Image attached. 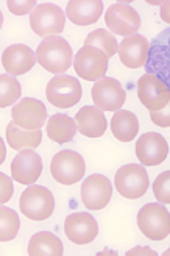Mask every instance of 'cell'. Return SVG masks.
<instances>
[{
  "label": "cell",
  "mask_w": 170,
  "mask_h": 256,
  "mask_svg": "<svg viewBox=\"0 0 170 256\" xmlns=\"http://www.w3.org/2000/svg\"><path fill=\"white\" fill-rule=\"evenodd\" d=\"M20 228L19 216L14 210L2 206L0 208V242H8L12 240Z\"/></svg>",
  "instance_id": "obj_27"
},
{
  "label": "cell",
  "mask_w": 170,
  "mask_h": 256,
  "mask_svg": "<svg viewBox=\"0 0 170 256\" xmlns=\"http://www.w3.org/2000/svg\"><path fill=\"white\" fill-rule=\"evenodd\" d=\"M161 19L166 24H170V0L161 5Z\"/></svg>",
  "instance_id": "obj_33"
},
{
  "label": "cell",
  "mask_w": 170,
  "mask_h": 256,
  "mask_svg": "<svg viewBox=\"0 0 170 256\" xmlns=\"http://www.w3.org/2000/svg\"><path fill=\"white\" fill-rule=\"evenodd\" d=\"M46 96L48 104L58 108H72L82 98V84L70 75H56L54 76L47 88Z\"/></svg>",
  "instance_id": "obj_8"
},
{
  "label": "cell",
  "mask_w": 170,
  "mask_h": 256,
  "mask_svg": "<svg viewBox=\"0 0 170 256\" xmlns=\"http://www.w3.org/2000/svg\"><path fill=\"white\" fill-rule=\"evenodd\" d=\"M22 88L14 75L4 74L0 75V106L6 108L12 104H18L20 98Z\"/></svg>",
  "instance_id": "obj_26"
},
{
  "label": "cell",
  "mask_w": 170,
  "mask_h": 256,
  "mask_svg": "<svg viewBox=\"0 0 170 256\" xmlns=\"http://www.w3.org/2000/svg\"><path fill=\"white\" fill-rule=\"evenodd\" d=\"M84 46H94V47L100 48L108 58L114 56L117 54V48H119L114 34H111L108 30H104V28H98V30L90 32L86 36Z\"/></svg>",
  "instance_id": "obj_25"
},
{
  "label": "cell",
  "mask_w": 170,
  "mask_h": 256,
  "mask_svg": "<svg viewBox=\"0 0 170 256\" xmlns=\"http://www.w3.org/2000/svg\"><path fill=\"white\" fill-rule=\"evenodd\" d=\"M5 160V146L2 144V161Z\"/></svg>",
  "instance_id": "obj_34"
},
{
  "label": "cell",
  "mask_w": 170,
  "mask_h": 256,
  "mask_svg": "<svg viewBox=\"0 0 170 256\" xmlns=\"http://www.w3.org/2000/svg\"><path fill=\"white\" fill-rule=\"evenodd\" d=\"M64 233L78 246H86L96 240L98 234V224L88 212H74L64 220Z\"/></svg>",
  "instance_id": "obj_16"
},
{
  "label": "cell",
  "mask_w": 170,
  "mask_h": 256,
  "mask_svg": "<svg viewBox=\"0 0 170 256\" xmlns=\"http://www.w3.org/2000/svg\"><path fill=\"white\" fill-rule=\"evenodd\" d=\"M42 172V160L33 148L20 150L11 162V178L20 184H34Z\"/></svg>",
  "instance_id": "obj_15"
},
{
  "label": "cell",
  "mask_w": 170,
  "mask_h": 256,
  "mask_svg": "<svg viewBox=\"0 0 170 256\" xmlns=\"http://www.w3.org/2000/svg\"><path fill=\"white\" fill-rule=\"evenodd\" d=\"M104 22L114 34L125 38L138 34V30L140 28V16L138 14V11L133 6L120 2L108 8L106 14H104Z\"/></svg>",
  "instance_id": "obj_11"
},
{
  "label": "cell",
  "mask_w": 170,
  "mask_h": 256,
  "mask_svg": "<svg viewBox=\"0 0 170 256\" xmlns=\"http://www.w3.org/2000/svg\"><path fill=\"white\" fill-rule=\"evenodd\" d=\"M138 254H147V256H154L156 253L148 248V247H134L126 252V256H138Z\"/></svg>",
  "instance_id": "obj_32"
},
{
  "label": "cell",
  "mask_w": 170,
  "mask_h": 256,
  "mask_svg": "<svg viewBox=\"0 0 170 256\" xmlns=\"http://www.w3.org/2000/svg\"><path fill=\"white\" fill-rule=\"evenodd\" d=\"M66 14L55 4H41L38 5L30 14L32 30L42 38L58 36L64 30Z\"/></svg>",
  "instance_id": "obj_7"
},
{
  "label": "cell",
  "mask_w": 170,
  "mask_h": 256,
  "mask_svg": "<svg viewBox=\"0 0 170 256\" xmlns=\"http://www.w3.org/2000/svg\"><path fill=\"white\" fill-rule=\"evenodd\" d=\"M103 12L102 0H70L66 8V16L72 24L86 27L96 24Z\"/></svg>",
  "instance_id": "obj_20"
},
{
  "label": "cell",
  "mask_w": 170,
  "mask_h": 256,
  "mask_svg": "<svg viewBox=\"0 0 170 256\" xmlns=\"http://www.w3.org/2000/svg\"><path fill=\"white\" fill-rule=\"evenodd\" d=\"M114 184L117 192L125 198H140L150 186L148 174L144 166L126 164L116 172Z\"/></svg>",
  "instance_id": "obj_4"
},
{
  "label": "cell",
  "mask_w": 170,
  "mask_h": 256,
  "mask_svg": "<svg viewBox=\"0 0 170 256\" xmlns=\"http://www.w3.org/2000/svg\"><path fill=\"white\" fill-rule=\"evenodd\" d=\"M168 155V144L160 133H146L142 134L136 142V156L142 166L154 168L166 161Z\"/></svg>",
  "instance_id": "obj_13"
},
{
  "label": "cell",
  "mask_w": 170,
  "mask_h": 256,
  "mask_svg": "<svg viewBox=\"0 0 170 256\" xmlns=\"http://www.w3.org/2000/svg\"><path fill=\"white\" fill-rule=\"evenodd\" d=\"M0 184H2V190H0V203H6L11 197L12 192H14V188H12V182L11 178H8L6 174H0Z\"/></svg>",
  "instance_id": "obj_31"
},
{
  "label": "cell",
  "mask_w": 170,
  "mask_h": 256,
  "mask_svg": "<svg viewBox=\"0 0 170 256\" xmlns=\"http://www.w3.org/2000/svg\"><path fill=\"white\" fill-rule=\"evenodd\" d=\"M112 197L111 182L102 174L84 178L82 186V200L88 210H103Z\"/></svg>",
  "instance_id": "obj_14"
},
{
  "label": "cell",
  "mask_w": 170,
  "mask_h": 256,
  "mask_svg": "<svg viewBox=\"0 0 170 256\" xmlns=\"http://www.w3.org/2000/svg\"><path fill=\"white\" fill-rule=\"evenodd\" d=\"M138 226L150 240H164L170 234V212L162 203H147L138 212Z\"/></svg>",
  "instance_id": "obj_2"
},
{
  "label": "cell",
  "mask_w": 170,
  "mask_h": 256,
  "mask_svg": "<svg viewBox=\"0 0 170 256\" xmlns=\"http://www.w3.org/2000/svg\"><path fill=\"white\" fill-rule=\"evenodd\" d=\"M108 56L94 46H83L74 58V68L78 76L86 82H98L104 78L108 70Z\"/></svg>",
  "instance_id": "obj_6"
},
{
  "label": "cell",
  "mask_w": 170,
  "mask_h": 256,
  "mask_svg": "<svg viewBox=\"0 0 170 256\" xmlns=\"http://www.w3.org/2000/svg\"><path fill=\"white\" fill-rule=\"evenodd\" d=\"M153 194L160 203L170 204V170H166L156 176L153 182Z\"/></svg>",
  "instance_id": "obj_28"
},
{
  "label": "cell",
  "mask_w": 170,
  "mask_h": 256,
  "mask_svg": "<svg viewBox=\"0 0 170 256\" xmlns=\"http://www.w3.org/2000/svg\"><path fill=\"white\" fill-rule=\"evenodd\" d=\"M162 254H164V256H170V248H168V250H167L166 253H162Z\"/></svg>",
  "instance_id": "obj_35"
},
{
  "label": "cell",
  "mask_w": 170,
  "mask_h": 256,
  "mask_svg": "<svg viewBox=\"0 0 170 256\" xmlns=\"http://www.w3.org/2000/svg\"><path fill=\"white\" fill-rule=\"evenodd\" d=\"M90 97H92L96 106L102 111L116 112L124 106L126 92L119 80L104 76V78L96 82V84L90 89Z\"/></svg>",
  "instance_id": "obj_10"
},
{
  "label": "cell",
  "mask_w": 170,
  "mask_h": 256,
  "mask_svg": "<svg viewBox=\"0 0 170 256\" xmlns=\"http://www.w3.org/2000/svg\"><path fill=\"white\" fill-rule=\"evenodd\" d=\"M111 132L116 139L120 142H130L138 136L139 132V120L132 111L119 110L114 112L111 119Z\"/></svg>",
  "instance_id": "obj_24"
},
{
  "label": "cell",
  "mask_w": 170,
  "mask_h": 256,
  "mask_svg": "<svg viewBox=\"0 0 170 256\" xmlns=\"http://www.w3.org/2000/svg\"><path fill=\"white\" fill-rule=\"evenodd\" d=\"M42 140V132L41 128L39 130H25V128H20L19 125H16L14 122H8L6 126V142L8 146L16 150H25V148H38L39 144Z\"/></svg>",
  "instance_id": "obj_21"
},
{
  "label": "cell",
  "mask_w": 170,
  "mask_h": 256,
  "mask_svg": "<svg viewBox=\"0 0 170 256\" xmlns=\"http://www.w3.org/2000/svg\"><path fill=\"white\" fill-rule=\"evenodd\" d=\"M50 172L58 183L70 186L83 178L86 172V164L80 153L74 150H61L52 158Z\"/></svg>",
  "instance_id": "obj_5"
},
{
  "label": "cell",
  "mask_w": 170,
  "mask_h": 256,
  "mask_svg": "<svg viewBox=\"0 0 170 256\" xmlns=\"http://www.w3.org/2000/svg\"><path fill=\"white\" fill-rule=\"evenodd\" d=\"M36 60L39 66L47 72L61 75L74 62V52L70 44L61 36H48L36 48Z\"/></svg>",
  "instance_id": "obj_1"
},
{
  "label": "cell",
  "mask_w": 170,
  "mask_h": 256,
  "mask_svg": "<svg viewBox=\"0 0 170 256\" xmlns=\"http://www.w3.org/2000/svg\"><path fill=\"white\" fill-rule=\"evenodd\" d=\"M27 253L30 256H61L64 246L61 239L50 232H39L32 236Z\"/></svg>",
  "instance_id": "obj_22"
},
{
  "label": "cell",
  "mask_w": 170,
  "mask_h": 256,
  "mask_svg": "<svg viewBox=\"0 0 170 256\" xmlns=\"http://www.w3.org/2000/svg\"><path fill=\"white\" fill-rule=\"evenodd\" d=\"M78 132L86 138H100L108 128L104 114L97 106H83L75 114Z\"/></svg>",
  "instance_id": "obj_19"
},
{
  "label": "cell",
  "mask_w": 170,
  "mask_h": 256,
  "mask_svg": "<svg viewBox=\"0 0 170 256\" xmlns=\"http://www.w3.org/2000/svg\"><path fill=\"white\" fill-rule=\"evenodd\" d=\"M138 97L148 111H161L170 100V89L153 74H144L138 80Z\"/></svg>",
  "instance_id": "obj_9"
},
{
  "label": "cell",
  "mask_w": 170,
  "mask_h": 256,
  "mask_svg": "<svg viewBox=\"0 0 170 256\" xmlns=\"http://www.w3.org/2000/svg\"><path fill=\"white\" fill-rule=\"evenodd\" d=\"M12 122L25 130H39L46 125L47 108L41 100L25 97L11 110Z\"/></svg>",
  "instance_id": "obj_12"
},
{
  "label": "cell",
  "mask_w": 170,
  "mask_h": 256,
  "mask_svg": "<svg viewBox=\"0 0 170 256\" xmlns=\"http://www.w3.org/2000/svg\"><path fill=\"white\" fill-rule=\"evenodd\" d=\"M150 119L154 125L161 128H170V100L161 111H150Z\"/></svg>",
  "instance_id": "obj_30"
},
{
  "label": "cell",
  "mask_w": 170,
  "mask_h": 256,
  "mask_svg": "<svg viewBox=\"0 0 170 256\" xmlns=\"http://www.w3.org/2000/svg\"><path fill=\"white\" fill-rule=\"evenodd\" d=\"M150 52V42L146 36L133 34L128 36L120 42L117 48V55L120 58V62L130 69H139L146 66Z\"/></svg>",
  "instance_id": "obj_17"
},
{
  "label": "cell",
  "mask_w": 170,
  "mask_h": 256,
  "mask_svg": "<svg viewBox=\"0 0 170 256\" xmlns=\"http://www.w3.org/2000/svg\"><path fill=\"white\" fill-rule=\"evenodd\" d=\"M20 212L32 220H46L55 211V197L44 186L30 184L19 198Z\"/></svg>",
  "instance_id": "obj_3"
},
{
  "label": "cell",
  "mask_w": 170,
  "mask_h": 256,
  "mask_svg": "<svg viewBox=\"0 0 170 256\" xmlns=\"http://www.w3.org/2000/svg\"><path fill=\"white\" fill-rule=\"evenodd\" d=\"M46 132L54 142L64 144L74 139L75 133L78 132V126L75 119H72L68 114H55L47 120Z\"/></svg>",
  "instance_id": "obj_23"
},
{
  "label": "cell",
  "mask_w": 170,
  "mask_h": 256,
  "mask_svg": "<svg viewBox=\"0 0 170 256\" xmlns=\"http://www.w3.org/2000/svg\"><path fill=\"white\" fill-rule=\"evenodd\" d=\"M36 61V52L25 44H12L2 54V66L10 75L27 74Z\"/></svg>",
  "instance_id": "obj_18"
},
{
  "label": "cell",
  "mask_w": 170,
  "mask_h": 256,
  "mask_svg": "<svg viewBox=\"0 0 170 256\" xmlns=\"http://www.w3.org/2000/svg\"><path fill=\"white\" fill-rule=\"evenodd\" d=\"M8 10L16 16H24V14H32L33 10L38 6L36 0H25V2H20V0H8L6 2Z\"/></svg>",
  "instance_id": "obj_29"
}]
</instances>
